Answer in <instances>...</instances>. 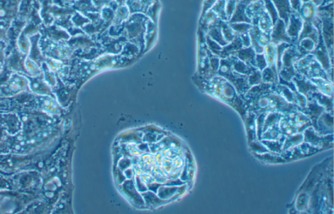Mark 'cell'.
I'll use <instances>...</instances> for the list:
<instances>
[{"label": "cell", "instance_id": "obj_1", "mask_svg": "<svg viewBox=\"0 0 334 214\" xmlns=\"http://www.w3.org/2000/svg\"><path fill=\"white\" fill-rule=\"evenodd\" d=\"M274 84L262 82L252 86L242 96L248 112L256 115L261 113L292 112L299 110L296 105L289 104L274 90Z\"/></svg>", "mask_w": 334, "mask_h": 214}, {"label": "cell", "instance_id": "obj_2", "mask_svg": "<svg viewBox=\"0 0 334 214\" xmlns=\"http://www.w3.org/2000/svg\"><path fill=\"white\" fill-rule=\"evenodd\" d=\"M199 82L203 92L231 107L239 114L242 120L245 118L248 113L245 102L229 81L215 75L209 79L199 77Z\"/></svg>", "mask_w": 334, "mask_h": 214}, {"label": "cell", "instance_id": "obj_3", "mask_svg": "<svg viewBox=\"0 0 334 214\" xmlns=\"http://www.w3.org/2000/svg\"><path fill=\"white\" fill-rule=\"evenodd\" d=\"M333 160V156H331L313 166L296 191L292 203L287 206L289 214H307L310 195L329 168L334 164Z\"/></svg>", "mask_w": 334, "mask_h": 214}, {"label": "cell", "instance_id": "obj_4", "mask_svg": "<svg viewBox=\"0 0 334 214\" xmlns=\"http://www.w3.org/2000/svg\"><path fill=\"white\" fill-rule=\"evenodd\" d=\"M333 191L334 164L312 191L307 214H333Z\"/></svg>", "mask_w": 334, "mask_h": 214}, {"label": "cell", "instance_id": "obj_5", "mask_svg": "<svg viewBox=\"0 0 334 214\" xmlns=\"http://www.w3.org/2000/svg\"><path fill=\"white\" fill-rule=\"evenodd\" d=\"M294 66L296 73L303 75L308 79L321 77L333 82L312 53L300 57L294 63Z\"/></svg>", "mask_w": 334, "mask_h": 214}, {"label": "cell", "instance_id": "obj_6", "mask_svg": "<svg viewBox=\"0 0 334 214\" xmlns=\"http://www.w3.org/2000/svg\"><path fill=\"white\" fill-rule=\"evenodd\" d=\"M217 75L223 77L229 81L240 96H244L250 89V85L248 84V76L234 72L232 69L230 57L221 58L220 67Z\"/></svg>", "mask_w": 334, "mask_h": 214}, {"label": "cell", "instance_id": "obj_7", "mask_svg": "<svg viewBox=\"0 0 334 214\" xmlns=\"http://www.w3.org/2000/svg\"><path fill=\"white\" fill-rule=\"evenodd\" d=\"M302 57L296 45H291L285 49L282 54L281 69L278 73L279 79L290 82L295 77L296 71L294 69V63Z\"/></svg>", "mask_w": 334, "mask_h": 214}, {"label": "cell", "instance_id": "obj_8", "mask_svg": "<svg viewBox=\"0 0 334 214\" xmlns=\"http://www.w3.org/2000/svg\"><path fill=\"white\" fill-rule=\"evenodd\" d=\"M303 135L304 142L311 144L321 152L333 149L334 147V134L322 135L311 126L304 131Z\"/></svg>", "mask_w": 334, "mask_h": 214}, {"label": "cell", "instance_id": "obj_9", "mask_svg": "<svg viewBox=\"0 0 334 214\" xmlns=\"http://www.w3.org/2000/svg\"><path fill=\"white\" fill-rule=\"evenodd\" d=\"M319 152H321V150L318 148L314 147L307 142H303L299 145L282 152L281 156L286 162H289L311 157Z\"/></svg>", "mask_w": 334, "mask_h": 214}, {"label": "cell", "instance_id": "obj_10", "mask_svg": "<svg viewBox=\"0 0 334 214\" xmlns=\"http://www.w3.org/2000/svg\"><path fill=\"white\" fill-rule=\"evenodd\" d=\"M312 54L315 55V58L319 61L323 69L327 71L331 80L333 81V58L331 57L327 47L325 46L321 32L320 34L319 43L315 51Z\"/></svg>", "mask_w": 334, "mask_h": 214}, {"label": "cell", "instance_id": "obj_11", "mask_svg": "<svg viewBox=\"0 0 334 214\" xmlns=\"http://www.w3.org/2000/svg\"><path fill=\"white\" fill-rule=\"evenodd\" d=\"M249 34L251 41V47L256 54L263 53L264 47L271 43L270 33L260 30L257 25H252Z\"/></svg>", "mask_w": 334, "mask_h": 214}, {"label": "cell", "instance_id": "obj_12", "mask_svg": "<svg viewBox=\"0 0 334 214\" xmlns=\"http://www.w3.org/2000/svg\"><path fill=\"white\" fill-rule=\"evenodd\" d=\"M270 37L271 43L276 45L282 43L292 45L291 39L287 35L286 24L284 23L283 20L279 19L274 24L270 32Z\"/></svg>", "mask_w": 334, "mask_h": 214}, {"label": "cell", "instance_id": "obj_13", "mask_svg": "<svg viewBox=\"0 0 334 214\" xmlns=\"http://www.w3.org/2000/svg\"><path fill=\"white\" fill-rule=\"evenodd\" d=\"M290 122L297 134H303L304 131L312 126L310 119L300 110L287 112Z\"/></svg>", "mask_w": 334, "mask_h": 214}, {"label": "cell", "instance_id": "obj_14", "mask_svg": "<svg viewBox=\"0 0 334 214\" xmlns=\"http://www.w3.org/2000/svg\"><path fill=\"white\" fill-rule=\"evenodd\" d=\"M303 25L304 21L300 15H298L297 13H291L286 25V29H287V35L291 39L292 45H295L297 43L298 37L301 32Z\"/></svg>", "mask_w": 334, "mask_h": 214}, {"label": "cell", "instance_id": "obj_15", "mask_svg": "<svg viewBox=\"0 0 334 214\" xmlns=\"http://www.w3.org/2000/svg\"><path fill=\"white\" fill-rule=\"evenodd\" d=\"M292 81L296 87V91L300 94L305 96L307 100L312 94L319 91L317 87L309 79L306 78L303 75L298 74V73H296L295 77L292 79Z\"/></svg>", "mask_w": 334, "mask_h": 214}, {"label": "cell", "instance_id": "obj_16", "mask_svg": "<svg viewBox=\"0 0 334 214\" xmlns=\"http://www.w3.org/2000/svg\"><path fill=\"white\" fill-rule=\"evenodd\" d=\"M300 111H301L302 112H303L304 114L308 116V118L310 119L312 123V127L315 130L316 128H317L318 119L326 110L325 108L320 106L315 100L309 99L307 106H306L305 108L302 109Z\"/></svg>", "mask_w": 334, "mask_h": 214}, {"label": "cell", "instance_id": "obj_17", "mask_svg": "<svg viewBox=\"0 0 334 214\" xmlns=\"http://www.w3.org/2000/svg\"><path fill=\"white\" fill-rule=\"evenodd\" d=\"M334 113L325 111L317 122L316 132L322 135L334 134Z\"/></svg>", "mask_w": 334, "mask_h": 214}, {"label": "cell", "instance_id": "obj_18", "mask_svg": "<svg viewBox=\"0 0 334 214\" xmlns=\"http://www.w3.org/2000/svg\"><path fill=\"white\" fill-rule=\"evenodd\" d=\"M256 115L252 112H248L245 118L242 120L245 126L247 134L248 143L258 140L256 132Z\"/></svg>", "mask_w": 334, "mask_h": 214}, {"label": "cell", "instance_id": "obj_19", "mask_svg": "<svg viewBox=\"0 0 334 214\" xmlns=\"http://www.w3.org/2000/svg\"><path fill=\"white\" fill-rule=\"evenodd\" d=\"M321 32V29H317L310 22H304L303 27H302L301 32H300L299 37H298V41L301 40V39L309 38L318 44Z\"/></svg>", "mask_w": 334, "mask_h": 214}, {"label": "cell", "instance_id": "obj_20", "mask_svg": "<svg viewBox=\"0 0 334 214\" xmlns=\"http://www.w3.org/2000/svg\"><path fill=\"white\" fill-rule=\"evenodd\" d=\"M263 54L268 66L278 73L277 45L270 43L264 47Z\"/></svg>", "mask_w": 334, "mask_h": 214}, {"label": "cell", "instance_id": "obj_21", "mask_svg": "<svg viewBox=\"0 0 334 214\" xmlns=\"http://www.w3.org/2000/svg\"><path fill=\"white\" fill-rule=\"evenodd\" d=\"M273 89L278 95L281 96L288 103L297 106V102H296V92L297 91L295 92V91L291 90L289 87L285 84H281V83L274 84Z\"/></svg>", "mask_w": 334, "mask_h": 214}, {"label": "cell", "instance_id": "obj_22", "mask_svg": "<svg viewBox=\"0 0 334 214\" xmlns=\"http://www.w3.org/2000/svg\"><path fill=\"white\" fill-rule=\"evenodd\" d=\"M272 1L275 5L280 19L283 20L284 23L287 25L290 15L292 13L289 0H272Z\"/></svg>", "mask_w": 334, "mask_h": 214}, {"label": "cell", "instance_id": "obj_23", "mask_svg": "<svg viewBox=\"0 0 334 214\" xmlns=\"http://www.w3.org/2000/svg\"><path fill=\"white\" fill-rule=\"evenodd\" d=\"M256 159L267 164H280L285 163L286 161L281 157V154L272 153L268 152L262 154H252Z\"/></svg>", "mask_w": 334, "mask_h": 214}, {"label": "cell", "instance_id": "obj_24", "mask_svg": "<svg viewBox=\"0 0 334 214\" xmlns=\"http://www.w3.org/2000/svg\"><path fill=\"white\" fill-rule=\"evenodd\" d=\"M309 80L317 87L319 92L328 96H334L333 82L321 77L310 79Z\"/></svg>", "mask_w": 334, "mask_h": 214}, {"label": "cell", "instance_id": "obj_25", "mask_svg": "<svg viewBox=\"0 0 334 214\" xmlns=\"http://www.w3.org/2000/svg\"><path fill=\"white\" fill-rule=\"evenodd\" d=\"M309 99L315 100L320 106L324 107L327 112L334 113L333 97L328 96L327 95L323 94V93L319 92V91H317V92L312 94Z\"/></svg>", "mask_w": 334, "mask_h": 214}, {"label": "cell", "instance_id": "obj_26", "mask_svg": "<svg viewBox=\"0 0 334 214\" xmlns=\"http://www.w3.org/2000/svg\"><path fill=\"white\" fill-rule=\"evenodd\" d=\"M234 55L240 60L244 61L246 64L255 67L256 53L252 47H243L238 51Z\"/></svg>", "mask_w": 334, "mask_h": 214}, {"label": "cell", "instance_id": "obj_27", "mask_svg": "<svg viewBox=\"0 0 334 214\" xmlns=\"http://www.w3.org/2000/svg\"><path fill=\"white\" fill-rule=\"evenodd\" d=\"M242 48H243V46H242L241 40L239 36H236L233 41L228 43L225 46L223 47L220 58H226V57L234 55Z\"/></svg>", "mask_w": 334, "mask_h": 214}, {"label": "cell", "instance_id": "obj_28", "mask_svg": "<svg viewBox=\"0 0 334 214\" xmlns=\"http://www.w3.org/2000/svg\"><path fill=\"white\" fill-rule=\"evenodd\" d=\"M230 58L231 59L232 69H233L234 72L237 73L238 74L248 76L254 67L246 64V63L240 60L235 55H231V56H230Z\"/></svg>", "mask_w": 334, "mask_h": 214}, {"label": "cell", "instance_id": "obj_29", "mask_svg": "<svg viewBox=\"0 0 334 214\" xmlns=\"http://www.w3.org/2000/svg\"><path fill=\"white\" fill-rule=\"evenodd\" d=\"M295 45L300 54L304 56L307 54L313 53L317 44L311 39L305 38L298 41Z\"/></svg>", "mask_w": 334, "mask_h": 214}, {"label": "cell", "instance_id": "obj_30", "mask_svg": "<svg viewBox=\"0 0 334 214\" xmlns=\"http://www.w3.org/2000/svg\"><path fill=\"white\" fill-rule=\"evenodd\" d=\"M285 136L279 140H260V142L266 146L268 151L272 153L281 154Z\"/></svg>", "mask_w": 334, "mask_h": 214}, {"label": "cell", "instance_id": "obj_31", "mask_svg": "<svg viewBox=\"0 0 334 214\" xmlns=\"http://www.w3.org/2000/svg\"><path fill=\"white\" fill-rule=\"evenodd\" d=\"M283 136H285L281 134L279 124H276L270 126L262 134L260 140H279Z\"/></svg>", "mask_w": 334, "mask_h": 214}, {"label": "cell", "instance_id": "obj_32", "mask_svg": "<svg viewBox=\"0 0 334 214\" xmlns=\"http://www.w3.org/2000/svg\"><path fill=\"white\" fill-rule=\"evenodd\" d=\"M206 35H207L210 38L212 39V40L219 43L221 46L224 47L228 44V43L224 40L223 35L222 34V29H221L220 27V25L215 26V27L209 29L207 31V34Z\"/></svg>", "mask_w": 334, "mask_h": 214}, {"label": "cell", "instance_id": "obj_33", "mask_svg": "<svg viewBox=\"0 0 334 214\" xmlns=\"http://www.w3.org/2000/svg\"><path fill=\"white\" fill-rule=\"evenodd\" d=\"M304 142L303 134H296L291 136H286L284 140L282 152L290 149L294 146L299 145ZM281 152V153H282Z\"/></svg>", "mask_w": 334, "mask_h": 214}, {"label": "cell", "instance_id": "obj_34", "mask_svg": "<svg viewBox=\"0 0 334 214\" xmlns=\"http://www.w3.org/2000/svg\"><path fill=\"white\" fill-rule=\"evenodd\" d=\"M262 82L268 84H277L279 83V76L271 67H266L261 71Z\"/></svg>", "mask_w": 334, "mask_h": 214}, {"label": "cell", "instance_id": "obj_35", "mask_svg": "<svg viewBox=\"0 0 334 214\" xmlns=\"http://www.w3.org/2000/svg\"><path fill=\"white\" fill-rule=\"evenodd\" d=\"M312 3H306L301 8L300 17L305 22H310L314 20V16L315 13V6Z\"/></svg>", "mask_w": 334, "mask_h": 214}, {"label": "cell", "instance_id": "obj_36", "mask_svg": "<svg viewBox=\"0 0 334 214\" xmlns=\"http://www.w3.org/2000/svg\"><path fill=\"white\" fill-rule=\"evenodd\" d=\"M282 113L280 112H269L266 114L265 120H264L263 130L262 134L270 126H274L276 124H279L280 120L282 117Z\"/></svg>", "mask_w": 334, "mask_h": 214}, {"label": "cell", "instance_id": "obj_37", "mask_svg": "<svg viewBox=\"0 0 334 214\" xmlns=\"http://www.w3.org/2000/svg\"><path fill=\"white\" fill-rule=\"evenodd\" d=\"M228 25L238 36L243 34V33L249 32L252 27V24L246 23H229Z\"/></svg>", "mask_w": 334, "mask_h": 214}, {"label": "cell", "instance_id": "obj_38", "mask_svg": "<svg viewBox=\"0 0 334 214\" xmlns=\"http://www.w3.org/2000/svg\"><path fill=\"white\" fill-rule=\"evenodd\" d=\"M220 27L221 29H222V34L223 35L224 40L228 43L231 42V41L236 38V36H238L232 30L229 25L224 23V22L221 21Z\"/></svg>", "mask_w": 334, "mask_h": 214}, {"label": "cell", "instance_id": "obj_39", "mask_svg": "<svg viewBox=\"0 0 334 214\" xmlns=\"http://www.w3.org/2000/svg\"><path fill=\"white\" fill-rule=\"evenodd\" d=\"M248 81L250 88L262 83L261 71L259 69L256 68V67H253L251 72L248 76Z\"/></svg>", "mask_w": 334, "mask_h": 214}, {"label": "cell", "instance_id": "obj_40", "mask_svg": "<svg viewBox=\"0 0 334 214\" xmlns=\"http://www.w3.org/2000/svg\"><path fill=\"white\" fill-rule=\"evenodd\" d=\"M220 57L213 54L209 51V61H210V73L212 77L217 75L219 67H220Z\"/></svg>", "mask_w": 334, "mask_h": 214}, {"label": "cell", "instance_id": "obj_41", "mask_svg": "<svg viewBox=\"0 0 334 214\" xmlns=\"http://www.w3.org/2000/svg\"><path fill=\"white\" fill-rule=\"evenodd\" d=\"M206 42L209 51L213 54L218 55L220 57L221 53H222L223 47L221 46L219 43L212 40L207 35H206Z\"/></svg>", "mask_w": 334, "mask_h": 214}, {"label": "cell", "instance_id": "obj_42", "mask_svg": "<svg viewBox=\"0 0 334 214\" xmlns=\"http://www.w3.org/2000/svg\"><path fill=\"white\" fill-rule=\"evenodd\" d=\"M250 152L252 154H262L268 152V150L266 146L260 142V140L250 142L248 144Z\"/></svg>", "mask_w": 334, "mask_h": 214}, {"label": "cell", "instance_id": "obj_43", "mask_svg": "<svg viewBox=\"0 0 334 214\" xmlns=\"http://www.w3.org/2000/svg\"><path fill=\"white\" fill-rule=\"evenodd\" d=\"M267 63H266L265 57L263 53L256 54L255 56V67L259 69L260 71L263 70L267 67Z\"/></svg>", "mask_w": 334, "mask_h": 214}, {"label": "cell", "instance_id": "obj_44", "mask_svg": "<svg viewBox=\"0 0 334 214\" xmlns=\"http://www.w3.org/2000/svg\"><path fill=\"white\" fill-rule=\"evenodd\" d=\"M239 37L240 40H241L242 46H243V47L247 48V47H251V41H250L249 32L240 35Z\"/></svg>", "mask_w": 334, "mask_h": 214}, {"label": "cell", "instance_id": "obj_45", "mask_svg": "<svg viewBox=\"0 0 334 214\" xmlns=\"http://www.w3.org/2000/svg\"><path fill=\"white\" fill-rule=\"evenodd\" d=\"M290 3H291L292 7L295 11H297L300 9V0H289Z\"/></svg>", "mask_w": 334, "mask_h": 214}, {"label": "cell", "instance_id": "obj_46", "mask_svg": "<svg viewBox=\"0 0 334 214\" xmlns=\"http://www.w3.org/2000/svg\"><path fill=\"white\" fill-rule=\"evenodd\" d=\"M257 1V0H243V1H242V3L246 4V5H248V4L250 3V2H254Z\"/></svg>", "mask_w": 334, "mask_h": 214}, {"label": "cell", "instance_id": "obj_47", "mask_svg": "<svg viewBox=\"0 0 334 214\" xmlns=\"http://www.w3.org/2000/svg\"><path fill=\"white\" fill-rule=\"evenodd\" d=\"M243 1V0H236V1Z\"/></svg>", "mask_w": 334, "mask_h": 214}]
</instances>
